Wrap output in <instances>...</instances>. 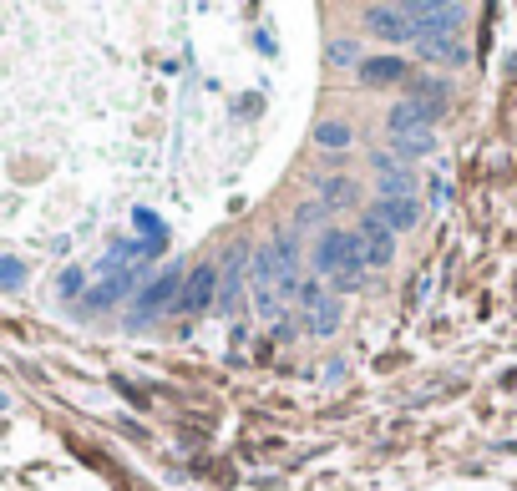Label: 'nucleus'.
<instances>
[{
    "label": "nucleus",
    "mask_w": 517,
    "mask_h": 491,
    "mask_svg": "<svg viewBox=\"0 0 517 491\" xmlns=\"http://www.w3.org/2000/svg\"><path fill=\"white\" fill-rule=\"evenodd\" d=\"M355 76H360V87H391V81L411 76V61H401V56H371V61L355 66Z\"/></svg>",
    "instance_id": "nucleus-9"
},
{
    "label": "nucleus",
    "mask_w": 517,
    "mask_h": 491,
    "mask_svg": "<svg viewBox=\"0 0 517 491\" xmlns=\"http://www.w3.org/2000/svg\"><path fill=\"white\" fill-rule=\"evenodd\" d=\"M340 319H345V314H340V299H325V304H315V309H310V319H305V324H310V335H320V340H325V335H335V330H340Z\"/></svg>",
    "instance_id": "nucleus-16"
},
{
    "label": "nucleus",
    "mask_w": 517,
    "mask_h": 491,
    "mask_svg": "<svg viewBox=\"0 0 517 491\" xmlns=\"http://www.w3.org/2000/svg\"><path fill=\"white\" fill-rule=\"evenodd\" d=\"M350 254V228H325L315 238V279H335Z\"/></svg>",
    "instance_id": "nucleus-4"
},
{
    "label": "nucleus",
    "mask_w": 517,
    "mask_h": 491,
    "mask_svg": "<svg viewBox=\"0 0 517 491\" xmlns=\"http://www.w3.org/2000/svg\"><path fill=\"white\" fill-rule=\"evenodd\" d=\"M355 238H360V249H365V269H391L396 264V233L381 218L365 213L360 228H355Z\"/></svg>",
    "instance_id": "nucleus-1"
},
{
    "label": "nucleus",
    "mask_w": 517,
    "mask_h": 491,
    "mask_svg": "<svg viewBox=\"0 0 517 491\" xmlns=\"http://www.w3.org/2000/svg\"><path fill=\"white\" fill-rule=\"evenodd\" d=\"M137 274L142 269H117V279H107V284H97V289H87V309H102V304H117L132 284H137Z\"/></svg>",
    "instance_id": "nucleus-12"
},
{
    "label": "nucleus",
    "mask_w": 517,
    "mask_h": 491,
    "mask_svg": "<svg viewBox=\"0 0 517 491\" xmlns=\"http://www.w3.org/2000/svg\"><path fill=\"white\" fill-rule=\"evenodd\" d=\"M315 147H325V152H345V147H355L350 122H315Z\"/></svg>",
    "instance_id": "nucleus-14"
},
{
    "label": "nucleus",
    "mask_w": 517,
    "mask_h": 491,
    "mask_svg": "<svg viewBox=\"0 0 517 491\" xmlns=\"http://www.w3.org/2000/svg\"><path fill=\"white\" fill-rule=\"evenodd\" d=\"M416 46H421L426 61H447V66H462V61H467V46H462L457 36H421Z\"/></svg>",
    "instance_id": "nucleus-11"
},
{
    "label": "nucleus",
    "mask_w": 517,
    "mask_h": 491,
    "mask_svg": "<svg viewBox=\"0 0 517 491\" xmlns=\"http://www.w3.org/2000/svg\"><path fill=\"white\" fill-rule=\"evenodd\" d=\"M350 56L360 61V46H355V41H335V46H330V61H335V66H345Z\"/></svg>",
    "instance_id": "nucleus-21"
},
{
    "label": "nucleus",
    "mask_w": 517,
    "mask_h": 491,
    "mask_svg": "<svg viewBox=\"0 0 517 491\" xmlns=\"http://www.w3.org/2000/svg\"><path fill=\"white\" fill-rule=\"evenodd\" d=\"M371 218H381L391 233H406V228L421 223V203H416V198H376V203H371Z\"/></svg>",
    "instance_id": "nucleus-10"
},
{
    "label": "nucleus",
    "mask_w": 517,
    "mask_h": 491,
    "mask_svg": "<svg viewBox=\"0 0 517 491\" xmlns=\"http://www.w3.org/2000/svg\"><path fill=\"white\" fill-rule=\"evenodd\" d=\"M436 147V132H411V137H391V157L396 162H416Z\"/></svg>",
    "instance_id": "nucleus-15"
},
{
    "label": "nucleus",
    "mask_w": 517,
    "mask_h": 491,
    "mask_svg": "<svg viewBox=\"0 0 517 491\" xmlns=\"http://www.w3.org/2000/svg\"><path fill=\"white\" fill-rule=\"evenodd\" d=\"M355 203V183L350 178H330L325 183V208H350Z\"/></svg>",
    "instance_id": "nucleus-17"
},
{
    "label": "nucleus",
    "mask_w": 517,
    "mask_h": 491,
    "mask_svg": "<svg viewBox=\"0 0 517 491\" xmlns=\"http://www.w3.org/2000/svg\"><path fill=\"white\" fill-rule=\"evenodd\" d=\"M213 304H218V264H198V269L183 279L178 314H208Z\"/></svg>",
    "instance_id": "nucleus-2"
},
{
    "label": "nucleus",
    "mask_w": 517,
    "mask_h": 491,
    "mask_svg": "<svg viewBox=\"0 0 517 491\" xmlns=\"http://www.w3.org/2000/svg\"><path fill=\"white\" fill-rule=\"evenodd\" d=\"M244 249H234L229 259H224V269H218V309L224 314H239L244 304Z\"/></svg>",
    "instance_id": "nucleus-8"
},
{
    "label": "nucleus",
    "mask_w": 517,
    "mask_h": 491,
    "mask_svg": "<svg viewBox=\"0 0 517 491\" xmlns=\"http://www.w3.org/2000/svg\"><path fill=\"white\" fill-rule=\"evenodd\" d=\"M274 254V274L284 289H300V228H279V238L269 243Z\"/></svg>",
    "instance_id": "nucleus-5"
},
{
    "label": "nucleus",
    "mask_w": 517,
    "mask_h": 491,
    "mask_svg": "<svg viewBox=\"0 0 517 491\" xmlns=\"http://www.w3.org/2000/svg\"><path fill=\"white\" fill-rule=\"evenodd\" d=\"M178 294H183V274H178V269H163L158 284H147V289L137 294V309H147V314H168V309H178Z\"/></svg>",
    "instance_id": "nucleus-6"
},
{
    "label": "nucleus",
    "mask_w": 517,
    "mask_h": 491,
    "mask_svg": "<svg viewBox=\"0 0 517 491\" xmlns=\"http://www.w3.org/2000/svg\"><path fill=\"white\" fill-rule=\"evenodd\" d=\"M21 284H26L21 259H0V289H21Z\"/></svg>",
    "instance_id": "nucleus-18"
},
{
    "label": "nucleus",
    "mask_w": 517,
    "mask_h": 491,
    "mask_svg": "<svg viewBox=\"0 0 517 491\" xmlns=\"http://www.w3.org/2000/svg\"><path fill=\"white\" fill-rule=\"evenodd\" d=\"M360 21L371 26L381 41H396V46L421 41V36H416V26L406 21V11H401V6H365V16H360Z\"/></svg>",
    "instance_id": "nucleus-3"
},
{
    "label": "nucleus",
    "mask_w": 517,
    "mask_h": 491,
    "mask_svg": "<svg viewBox=\"0 0 517 491\" xmlns=\"http://www.w3.org/2000/svg\"><path fill=\"white\" fill-rule=\"evenodd\" d=\"M82 284H87V274H82V269H66L56 289H61V294H82Z\"/></svg>",
    "instance_id": "nucleus-20"
},
{
    "label": "nucleus",
    "mask_w": 517,
    "mask_h": 491,
    "mask_svg": "<svg viewBox=\"0 0 517 491\" xmlns=\"http://www.w3.org/2000/svg\"><path fill=\"white\" fill-rule=\"evenodd\" d=\"M431 117H436V107H426V102H396L391 112H386V132L391 137H411V132H431Z\"/></svg>",
    "instance_id": "nucleus-7"
},
{
    "label": "nucleus",
    "mask_w": 517,
    "mask_h": 491,
    "mask_svg": "<svg viewBox=\"0 0 517 491\" xmlns=\"http://www.w3.org/2000/svg\"><path fill=\"white\" fill-rule=\"evenodd\" d=\"M6 411H11V395H6V390H0V416H6Z\"/></svg>",
    "instance_id": "nucleus-22"
},
{
    "label": "nucleus",
    "mask_w": 517,
    "mask_h": 491,
    "mask_svg": "<svg viewBox=\"0 0 517 491\" xmlns=\"http://www.w3.org/2000/svg\"><path fill=\"white\" fill-rule=\"evenodd\" d=\"M300 299H305V309L325 304V299H330V294H325V279H305V284H300Z\"/></svg>",
    "instance_id": "nucleus-19"
},
{
    "label": "nucleus",
    "mask_w": 517,
    "mask_h": 491,
    "mask_svg": "<svg viewBox=\"0 0 517 491\" xmlns=\"http://www.w3.org/2000/svg\"><path fill=\"white\" fill-rule=\"evenodd\" d=\"M376 198H416V178H411L406 162H401V168H391V173H381Z\"/></svg>",
    "instance_id": "nucleus-13"
}]
</instances>
